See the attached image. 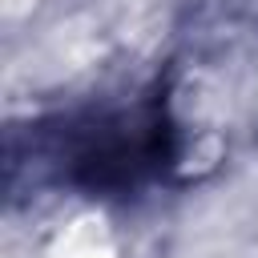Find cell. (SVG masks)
Wrapping results in <instances>:
<instances>
[{
  "label": "cell",
  "instance_id": "6da1fadb",
  "mask_svg": "<svg viewBox=\"0 0 258 258\" xmlns=\"http://www.w3.org/2000/svg\"><path fill=\"white\" fill-rule=\"evenodd\" d=\"M64 141L69 181L81 189H129L173 157V129L157 101L129 113H97L81 129H69Z\"/></svg>",
  "mask_w": 258,
  "mask_h": 258
}]
</instances>
